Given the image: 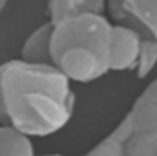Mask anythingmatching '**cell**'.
I'll return each mask as SVG.
<instances>
[{
	"instance_id": "1",
	"label": "cell",
	"mask_w": 157,
	"mask_h": 156,
	"mask_svg": "<svg viewBox=\"0 0 157 156\" xmlns=\"http://www.w3.org/2000/svg\"><path fill=\"white\" fill-rule=\"evenodd\" d=\"M75 94L70 81L52 64L21 58L0 64V124L29 138H44L72 119Z\"/></svg>"
},
{
	"instance_id": "2",
	"label": "cell",
	"mask_w": 157,
	"mask_h": 156,
	"mask_svg": "<svg viewBox=\"0 0 157 156\" xmlns=\"http://www.w3.org/2000/svg\"><path fill=\"white\" fill-rule=\"evenodd\" d=\"M111 23L104 14L79 12L52 23L51 57L70 83H92L108 74Z\"/></svg>"
},
{
	"instance_id": "3",
	"label": "cell",
	"mask_w": 157,
	"mask_h": 156,
	"mask_svg": "<svg viewBox=\"0 0 157 156\" xmlns=\"http://www.w3.org/2000/svg\"><path fill=\"white\" fill-rule=\"evenodd\" d=\"M110 15L157 43V0H108Z\"/></svg>"
},
{
	"instance_id": "4",
	"label": "cell",
	"mask_w": 157,
	"mask_h": 156,
	"mask_svg": "<svg viewBox=\"0 0 157 156\" xmlns=\"http://www.w3.org/2000/svg\"><path fill=\"white\" fill-rule=\"evenodd\" d=\"M142 37L127 25L111 26L108 43V70H134L140 52Z\"/></svg>"
},
{
	"instance_id": "5",
	"label": "cell",
	"mask_w": 157,
	"mask_h": 156,
	"mask_svg": "<svg viewBox=\"0 0 157 156\" xmlns=\"http://www.w3.org/2000/svg\"><path fill=\"white\" fill-rule=\"evenodd\" d=\"M125 118L131 126L133 135L157 133V78L136 98Z\"/></svg>"
},
{
	"instance_id": "6",
	"label": "cell",
	"mask_w": 157,
	"mask_h": 156,
	"mask_svg": "<svg viewBox=\"0 0 157 156\" xmlns=\"http://www.w3.org/2000/svg\"><path fill=\"white\" fill-rule=\"evenodd\" d=\"M52 22H46L34 29L21 46V60L34 64H52L51 57Z\"/></svg>"
},
{
	"instance_id": "7",
	"label": "cell",
	"mask_w": 157,
	"mask_h": 156,
	"mask_svg": "<svg viewBox=\"0 0 157 156\" xmlns=\"http://www.w3.org/2000/svg\"><path fill=\"white\" fill-rule=\"evenodd\" d=\"M133 135L131 126L128 119L124 116V119L105 136L96 146H93L87 153L82 156H124L127 141Z\"/></svg>"
},
{
	"instance_id": "8",
	"label": "cell",
	"mask_w": 157,
	"mask_h": 156,
	"mask_svg": "<svg viewBox=\"0 0 157 156\" xmlns=\"http://www.w3.org/2000/svg\"><path fill=\"white\" fill-rule=\"evenodd\" d=\"M0 156H37L32 139L18 130L0 124Z\"/></svg>"
},
{
	"instance_id": "9",
	"label": "cell",
	"mask_w": 157,
	"mask_h": 156,
	"mask_svg": "<svg viewBox=\"0 0 157 156\" xmlns=\"http://www.w3.org/2000/svg\"><path fill=\"white\" fill-rule=\"evenodd\" d=\"M104 6L93 0H48L49 22H56L63 17L75 15L79 12H99L104 14Z\"/></svg>"
},
{
	"instance_id": "10",
	"label": "cell",
	"mask_w": 157,
	"mask_h": 156,
	"mask_svg": "<svg viewBox=\"0 0 157 156\" xmlns=\"http://www.w3.org/2000/svg\"><path fill=\"white\" fill-rule=\"evenodd\" d=\"M124 156H157V133H134L125 146Z\"/></svg>"
},
{
	"instance_id": "11",
	"label": "cell",
	"mask_w": 157,
	"mask_h": 156,
	"mask_svg": "<svg viewBox=\"0 0 157 156\" xmlns=\"http://www.w3.org/2000/svg\"><path fill=\"white\" fill-rule=\"evenodd\" d=\"M156 66H157V43L151 42V40L142 38L137 64H136V69H134L137 78H140V80L147 78L156 69Z\"/></svg>"
},
{
	"instance_id": "12",
	"label": "cell",
	"mask_w": 157,
	"mask_h": 156,
	"mask_svg": "<svg viewBox=\"0 0 157 156\" xmlns=\"http://www.w3.org/2000/svg\"><path fill=\"white\" fill-rule=\"evenodd\" d=\"M11 0H0V15H2V12H3V9L6 8V5L9 3Z\"/></svg>"
},
{
	"instance_id": "13",
	"label": "cell",
	"mask_w": 157,
	"mask_h": 156,
	"mask_svg": "<svg viewBox=\"0 0 157 156\" xmlns=\"http://www.w3.org/2000/svg\"><path fill=\"white\" fill-rule=\"evenodd\" d=\"M93 2H95V3H98V5H101V6H104V8H105V3H107L108 0H93Z\"/></svg>"
},
{
	"instance_id": "14",
	"label": "cell",
	"mask_w": 157,
	"mask_h": 156,
	"mask_svg": "<svg viewBox=\"0 0 157 156\" xmlns=\"http://www.w3.org/2000/svg\"><path fill=\"white\" fill-rule=\"evenodd\" d=\"M43 156H64V155H59V153H49V155H43Z\"/></svg>"
}]
</instances>
